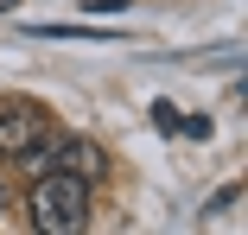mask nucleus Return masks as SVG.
Here are the masks:
<instances>
[{
  "label": "nucleus",
  "mask_w": 248,
  "mask_h": 235,
  "mask_svg": "<svg viewBox=\"0 0 248 235\" xmlns=\"http://www.w3.org/2000/svg\"><path fill=\"white\" fill-rule=\"evenodd\" d=\"M26 216L38 235H77L89 222V184L70 172H38L26 191Z\"/></svg>",
  "instance_id": "1"
},
{
  "label": "nucleus",
  "mask_w": 248,
  "mask_h": 235,
  "mask_svg": "<svg viewBox=\"0 0 248 235\" xmlns=\"http://www.w3.org/2000/svg\"><path fill=\"white\" fill-rule=\"evenodd\" d=\"M51 140V115L32 102H0V159H19Z\"/></svg>",
  "instance_id": "2"
},
{
  "label": "nucleus",
  "mask_w": 248,
  "mask_h": 235,
  "mask_svg": "<svg viewBox=\"0 0 248 235\" xmlns=\"http://www.w3.org/2000/svg\"><path fill=\"white\" fill-rule=\"evenodd\" d=\"M102 147L95 140H51V172H70V178H83V184H95L102 178Z\"/></svg>",
  "instance_id": "3"
},
{
  "label": "nucleus",
  "mask_w": 248,
  "mask_h": 235,
  "mask_svg": "<svg viewBox=\"0 0 248 235\" xmlns=\"http://www.w3.org/2000/svg\"><path fill=\"white\" fill-rule=\"evenodd\" d=\"M178 133L185 140H210L217 127H210V115H178Z\"/></svg>",
  "instance_id": "4"
},
{
  "label": "nucleus",
  "mask_w": 248,
  "mask_h": 235,
  "mask_svg": "<svg viewBox=\"0 0 248 235\" xmlns=\"http://www.w3.org/2000/svg\"><path fill=\"white\" fill-rule=\"evenodd\" d=\"M235 204H242V184H223V191H217V197H210V216H229V210H235Z\"/></svg>",
  "instance_id": "5"
},
{
  "label": "nucleus",
  "mask_w": 248,
  "mask_h": 235,
  "mask_svg": "<svg viewBox=\"0 0 248 235\" xmlns=\"http://www.w3.org/2000/svg\"><path fill=\"white\" fill-rule=\"evenodd\" d=\"M153 121H159L166 133H178V108H172V102H153Z\"/></svg>",
  "instance_id": "6"
},
{
  "label": "nucleus",
  "mask_w": 248,
  "mask_h": 235,
  "mask_svg": "<svg viewBox=\"0 0 248 235\" xmlns=\"http://www.w3.org/2000/svg\"><path fill=\"white\" fill-rule=\"evenodd\" d=\"M13 7H19V0H0V13H13Z\"/></svg>",
  "instance_id": "7"
},
{
  "label": "nucleus",
  "mask_w": 248,
  "mask_h": 235,
  "mask_svg": "<svg viewBox=\"0 0 248 235\" xmlns=\"http://www.w3.org/2000/svg\"><path fill=\"white\" fill-rule=\"evenodd\" d=\"M0 210H7V191H0Z\"/></svg>",
  "instance_id": "8"
}]
</instances>
